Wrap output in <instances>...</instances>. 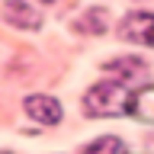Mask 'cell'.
Instances as JSON below:
<instances>
[{"instance_id": "1", "label": "cell", "mask_w": 154, "mask_h": 154, "mask_svg": "<svg viewBox=\"0 0 154 154\" xmlns=\"http://www.w3.org/2000/svg\"><path fill=\"white\" fill-rule=\"evenodd\" d=\"M84 109L87 116H122L135 109V96L128 93V87L122 80H103L87 90Z\"/></svg>"}, {"instance_id": "5", "label": "cell", "mask_w": 154, "mask_h": 154, "mask_svg": "<svg viewBox=\"0 0 154 154\" xmlns=\"http://www.w3.org/2000/svg\"><path fill=\"white\" fill-rule=\"evenodd\" d=\"M80 154H128L122 138H116V135H103V138H96L93 144H87Z\"/></svg>"}, {"instance_id": "2", "label": "cell", "mask_w": 154, "mask_h": 154, "mask_svg": "<svg viewBox=\"0 0 154 154\" xmlns=\"http://www.w3.org/2000/svg\"><path fill=\"white\" fill-rule=\"evenodd\" d=\"M122 35L135 45L154 48V13H128L122 23Z\"/></svg>"}, {"instance_id": "4", "label": "cell", "mask_w": 154, "mask_h": 154, "mask_svg": "<svg viewBox=\"0 0 154 154\" xmlns=\"http://www.w3.org/2000/svg\"><path fill=\"white\" fill-rule=\"evenodd\" d=\"M3 19L10 26H23V29H38V23H42L38 10H32L26 0H7L3 3Z\"/></svg>"}, {"instance_id": "6", "label": "cell", "mask_w": 154, "mask_h": 154, "mask_svg": "<svg viewBox=\"0 0 154 154\" xmlns=\"http://www.w3.org/2000/svg\"><path fill=\"white\" fill-rule=\"evenodd\" d=\"M132 112H138L141 119H151L154 122V90H148V93L138 96V106H135Z\"/></svg>"}, {"instance_id": "3", "label": "cell", "mask_w": 154, "mask_h": 154, "mask_svg": "<svg viewBox=\"0 0 154 154\" xmlns=\"http://www.w3.org/2000/svg\"><path fill=\"white\" fill-rule=\"evenodd\" d=\"M26 112L32 116L35 122H42V125H58L61 122V103H58L55 96H42V93L29 96L26 100Z\"/></svg>"}]
</instances>
